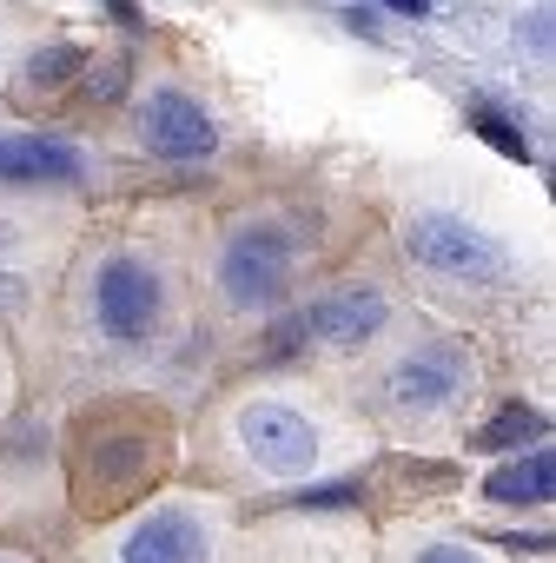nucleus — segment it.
Instances as JSON below:
<instances>
[{
	"label": "nucleus",
	"mask_w": 556,
	"mask_h": 563,
	"mask_svg": "<svg viewBox=\"0 0 556 563\" xmlns=\"http://www.w3.org/2000/svg\"><path fill=\"white\" fill-rule=\"evenodd\" d=\"M404 252L444 278H464V286H490V278H503V245L490 232H477L470 219L457 212H418L411 232H404Z\"/></svg>",
	"instance_id": "nucleus-1"
},
{
	"label": "nucleus",
	"mask_w": 556,
	"mask_h": 563,
	"mask_svg": "<svg viewBox=\"0 0 556 563\" xmlns=\"http://www.w3.org/2000/svg\"><path fill=\"white\" fill-rule=\"evenodd\" d=\"M159 312H166V292H159V272L153 265H140V258H107L100 265V278H93V319H100V332L113 345L153 339Z\"/></svg>",
	"instance_id": "nucleus-2"
},
{
	"label": "nucleus",
	"mask_w": 556,
	"mask_h": 563,
	"mask_svg": "<svg viewBox=\"0 0 556 563\" xmlns=\"http://www.w3.org/2000/svg\"><path fill=\"white\" fill-rule=\"evenodd\" d=\"M286 278H292V239L278 232V225H245L232 232L225 258H219V286L238 312L252 306H271L278 292H286Z\"/></svg>",
	"instance_id": "nucleus-3"
},
{
	"label": "nucleus",
	"mask_w": 556,
	"mask_h": 563,
	"mask_svg": "<svg viewBox=\"0 0 556 563\" xmlns=\"http://www.w3.org/2000/svg\"><path fill=\"white\" fill-rule=\"evenodd\" d=\"M238 444L271 477H305V471H319V431L292 405H245L238 411Z\"/></svg>",
	"instance_id": "nucleus-4"
},
{
	"label": "nucleus",
	"mask_w": 556,
	"mask_h": 563,
	"mask_svg": "<svg viewBox=\"0 0 556 563\" xmlns=\"http://www.w3.org/2000/svg\"><path fill=\"white\" fill-rule=\"evenodd\" d=\"M385 319H391V306H385V292H378V286H338V292H325L319 306H305L292 325H299V339H319V345L352 352V345L378 339V332H385Z\"/></svg>",
	"instance_id": "nucleus-5"
},
{
	"label": "nucleus",
	"mask_w": 556,
	"mask_h": 563,
	"mask_svg": "<svg viewBox=\"0 0 556 563\" xmlns=\"http://www.w3.org/2000/svg\"><path fill=\"white\" fill-rule=\"evenodd\" d=\"M140 140H146V153H159V159H205V153L219 146V126H212V113H205L199 100L159 87V93L140 107Z\"/></svg>",
	"instance_id": "nucleus-6"
},
{
	"label": "nucleus",
	"mask_w": 556,
	"mask_h": 563,
	"mask_svg": "<svg viewBox=\"0 0 556 563\" xmlns=\"http://www.w3.org/2000/svg\"><path fill=\"white\" fill-rule=\"evenodd\" d=\"M0 179L8 186H80L87 159L47 133H14V140H0Z\"/></svg>",
	"instance_id": "nucleus-7"
},
{
	"label": "nucleus",
	"mask_w": 556,
	"mask_h": 563,
	"mask_svg": "<svg viewBox=\"0 0 556 563\" xmlns=\"http://www.w3.org/2000/svg\"><path fill=\"white\" fill-rule=\"evenodd\" d=\"M120 563H205V523L192 517V510H153L133 537H126V550H120Z\"/></svg>",
	"instance_id": "nucleus-8"
},
{
	"label": "nucleus",
	"mask_w": 556,
	"mask_h": 563,
	"mask_svg": "<svg viewBox=\"0 0 556 563\" xmlns=\"http://www.w3.org/2000/svg\"><path fill=\"white\" fill-rule=\"evenodd\" d=\"M457 385H464V352L457 345H424L391 372L385 391L398 405H444V398H457Z\"/></svg>",
	"instance_id": "nucleus-9"
},
{
	"label": "nucleus",
	"mask_w": 556,
	"mask_h": 563,
	"mask_svg": "<svg viewBox=\"0 0 556 563\" xmlns=\"http://www.w3.org/2000/svg\"><path fill=\"white\" fill-rule=\"evenodd\" d=\"M549 490H556V457L549 451H530L516 464H497L490 484H483L490 504H549Z\"/></svg>",
	"instance_id": "nucleus-10"
},
{
	"label": "nucleus",
	"mask_w": 556,
	"mask_h": 563,
	"mask_svg": "<svg viewBox=\"0 0 556 563\" xmlns=\"http://www.w3.org/2000/svg\"><path fill=\"white\" fill-rule=\"evenodd\" d=\"M523 438H543V411H530V405H503V411L477 431V451H510V444H523Z\"/></svg>",
	"instance_id": "nucleus-11"
},
{
	"label": "nucleus",
	"mask_w": 556,
	"mask_h": 563,
	"mask_svg": "<svg viewBox=\"0 0 556 563\" xmlns=\"http://www.w3.org/2000/svg\"><path fill=\"white\" fill-rule=\"evenodd\" d=\"M470 126H477V133H483V140H490L497 153H510V159H530V140H523V133H516V126H510L503 113L477 107V113H470Z\"/></svg>",
	"instance_id": "nucleus-12"
},
{
	"label": "nucleus",
	"mask_w": 556,
	"mask_h": 563,
	"mask_svg": "<svg viewBox=\"0 0 556 563\" xmlns=\"http://www.w3.org/2000/svg\"><path fill=\"white\" fill-rule=\"evenodd\" d=\"M352 497H358V490H352V484H312V490H305V497H299V510H345V504H352Z\"/></svg>",
	"instance_id": "nucleus-13"
},
{
	"label": "nucleus",
	"mask_w": 556,
	"mask_h": 563,
	"mask_svg": "<svg viewBox=\"0 0 556 563\" xmlns=\"http://www.w3.org/2000/svg\"><path fill=\"white\" fill-rule=\"evenodd\" d=\"M411 563H490V556H477L470 543H424Z\"/></svg>",
	"instance_id": "nucleus-14"
},
{
	"label": "nucleus",
	"mask_w": 556,
	"mask_h": 563,
	"mask_svg": "<svg viewBox=\"0 0 556 563\" xmlns=\"http://www.w3.org/2000/svg\"><path fill=\"white\" fill-rule=\"evenodd\" d=\"M74 67H80V54H74V47H54V54H41L27 74H34V80H60V74H74Z\"/></svg>",
	"instance_id": "nucleus-15"
},
{
	"label": "nucleus",
	"mask_w": 556,
	"mask_h": 563,
	"mask_svg": "<svg viewBox=\"0 0 556 563\" xmlns=\"http://www.w3.org/2000/svg\"><path fill=\"white\" fill-rule=\"evenodd\" d=\"M21 292H27L21 278H0V312H14V306H21Z\"/></svg>",
	"instance_id": "nucleus-16"
},
{
	"label": "nucleus",
	"mask_w": 556,
	"mask_h": 563,
	"mask_svg": "<svg viewBox=\"0 0 556 563\" xmlns=\"http://www.w3.org/2000/svg\"><path fill=\"white\" fill-rule=\"evenodd\" d=\"M385 8H391V14H411V21H424V14H431V0H385Z\"/></svg>",
	"instance_id": "nucleus-17"
},
{
	"label": "nucleus",
	"mask_w": 556,
	"mask_h": 563,
	"mask_svg": "<svg viewBox=\"0 0 556 563\" xmlns=\"http://www.w3.org/2000/svg\"><path fill=\"white\" fill-rule=\"evenodd\" d=\"M107 8H113V21H126V27H140V8H133V0H107Z\"/></svg>",
	"instance_id": "nucleus-18"
}]
</instances>
